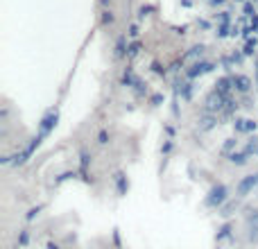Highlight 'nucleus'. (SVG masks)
<instances>
[{"label": "nucleus", "instance_id": "obj_5", "mask_svg": "<svg viewBox=\"0 0 258 249\" xmlns=\"http://www.w3.org/2000/svg\"><path fill=\"white\" fill-rule=\"evenodd\" d=\"M254 188H258V174H249V177H245L240 183H238V197H245L249 195Z\"/></svg>", "mask_w": 258, "mask_h": 249}, {"label": "nucleus", "instance_id": "obj_12", "mask_svg": "<svg viewBox=\"0 0 258 249\" xmlns=\"http://www.w3.org/2000/svg\"><path fill=\"white\" fill-rule=\"evenodd\" d=\"M141 48H143L141 41H132V43L127 45V59H134V57H136V54L141 52Z\"/></svg>", "mask_w": 258, "mask_h": 249}, {"label": "nucleus", "instance_id": "obj_1", "mask_svg": "<svg viewBox=\"0 0 258 249\" xmlns=\"http://www.w3.org/2000/svg\"><path fill=\"white\" fill-rule=\"evenodd\" d=\"M227 100H229V95L220 93V91H213V93L206 95L204 109L211 113H220V111H224V107H227Z\"/></svg>", "mask_w": 258, "mask_h": 249}, {"label": "nucleus", "instance_id": "obj_19", "mask_svg": "<svg viewBox=\"0 0 258 249\" xmlns=\"http://www.w3.org/2000/svg\"><path fill=\"white\" fill-rule=\"evenodd\" d=\"M254 152H256V143H247L245 154H254Z\"/></svg>", "mask_w": 258, "mask_h": 249}, {"label": "nucleus", "instance_id": "obj_22", "mask_svg": "<svg viewBox=\"0 0 258 249\" xmlns=\"http://www.w3.org/2000/svg\"><path fill=\"white\" fill-rule=\"evenodd\" d=\"M251 27H254V32H258V16H251Z\"/></svg>", "mask_w": 258, "mask_h": 249}, {"label": "nucleus", "instance_id": "obj_6", "mask_svg": "<svg viewBox=\"0 0 258 249\" xmlns=\"http://www.w3.org/2000/svg\"><path fill=\"white\" fill-rule=\"evenodd\" d=\"M204 54V45H195V48H190L186 54H183L179 61H181V66L183 64H195V61H200V57Z\"/></svg>", "mask_w": 258, "mask_h": 249}, {"label": "nucleus", "instance_id": "obj_24", "mask_svg": "<svg viewBox=\"0 0 258 249\" xmlns=\"http://www.w3.org/2000/svg\"><path fill=\"white\" fill-rule=\"evenodd\" d=\"M129 34H132V36H136V34H138V27H136V25H132V30H129Z\"/></svg>", "mask_w": 258, "mask_h": 249}, {"label": "nucleus", "instance_id": "obj_8", "mask_svg": "<svg viewBox=\"0 0 258 249\" xmlns=\"http://www.w3.org/2000/svg\"><path fill=\"white\" fill-rule=\"evenodd\" d=\"M231 80H233V89L240 91V93H247V91L251 89V80L247 75H236V77H231Z\"/></svg>", "mask_w": 258, "mask_h": 249}, {"label": "nucleus", "instance_id": "obj_13", "mask_svg": "<svg viewBox=\"0 0 258 249\" xmlns=\"http://www.w3.org/2000/svg\"><path fill=\"white\" fill-rule=\"evenodd\" d=\"M122 84H125V86H132V89H134V86H136V84H138V77H136V75H134V73H132V71H127V73H125V75H122Z\"/></svg>", "mask_w": 258, "mask_h": 249}, {"label": "nucleus", "instance_id": "obj_17", "mask_svg": "<svg viewBox=\"0 0 258 249\" xmlns=\"http://www.w3.org/2000/svg\"><path fill=\"white\" fill-rule=\"evenodd\" d=\"M247 156H249V154H229V159L236 161V163H245Z\"/></svg>", "mask_w": 258, "mask_h": 249}, {"label": "nucleus", "instance_id": "obj_16", "mask_svg": "<svg viewBox=\"0 0 258 249\" xmlns=\"http://www.w3.org/2000/svg\"><path fill=\"white\" fill-rule=\"evenodd\" d=\"M116 177H118V191H120V195H125L127 193V181L122 179V174H116Z\"/></svg>", "mask_w": 258, "mask_h": 249}, {"label": "nucleus", "instance_id": "obj_9", "mask_svg": "<svg viewBox=\"0 0 258 249\" xmlns=\"http://www.w3.org/2000/svg\"><path fill=\"white\" fill-rule=\"evenodd\" d=\"M231 89H233V80H231V77H220V80L215 82V91H220V93H224V95L231 93Z\"/></svg>", "mask_w": 258, "mask_h": 249}, {"label": "nucleus", "instance_id": "obj_14", "mask_svg": "<svg viewBox=\"0 0 258 249\" xmlns=\"http://www.w3.org/2000/svg\"><path fill=\"white\" fill-rule=\"evenodd\" d=\"M100 21H102V25H113V14L109 12V9H104V12H102V18H100Z\"/></svg>", "mask_w": 258, "mask_h": 249}, {"label": "nucleus", "instance_id": "obj_23", "mask_svg": "<svg viewBox=\"0 0 258 249\" xmlns=\"http://www.w3.org/2000/svg\"><path fill=\"white\" fill-rule=\"evenodd\" d=\"M109 5H111V0H100V7L102 9H109Z\"/></svg>", "mask_w": 258, "mask_h": 249}, {"label": "nucleus", "instance_id": "obj_26", "mask_svg": "<svg viewBox=\"0 0 258 249\" xmlns=\"http://www.w3.org/2000/svg\"><path fill=\"white\" fill-rule=\"evenodd\" d=\"M181 5L183 7H190V0H181Z\"/></svg>", "mask_w": 258, "mask_h": 249}, {"label": "nucleus", "instance_id": "obj_11", "mask_svg": "<svg viewBox=\"0 0 258 249\" xmlns=\"http://www.w3.org/2000/svg\"><path fill=\"white\" fill-rule=\"evenodd\" d=\"M127 39L125 36H120V39L116 41V50H113V57L116 59H122V57H127Z\"/></svg>", "mask_w": 258, "mask_h": 249}, {"label": "nucleus", "instance_id": "obj_10", "mask_svg": "<svg viewBox=\"0 0 258 249\" xmlns=\"http://www.w3.org/2000/svg\"><path fill=\"white\" fill-rule=\"evenodd\" d=\"M215 125H218V116H211V111L206 113V116L200 118V129L202 132H209V129L215 127Z\"/></svg>", "mask_w": 258, "mask_h": 249}, {"label": "nucleus", "instance_id": "obj_7", "mask_svg": "<svg viewBox=\"0 0 258 249\" xmlns=\"http://www.w3.org/2000/svg\"><path fill=\"white\" fill-rule=\"evenodd\" d=\"M233 129H236V134H251V132H256V122L245 120V118H238V120L233 122Z\"/></svg>", "mask_w": 258, "mask_h": 249}, {"label": "nucleus", "instance_id": "obj_4", "mask_svg": "<svg viewBox=\"0 0 258 249\" xmlns=\"http://www.w3.org/2000/svg\"><path fill=\"white\" fill-rule=\"evenodd\" d=\"M215 68V64L213 61H206V59H200V61H195V64H190V68H188V80H195V77H200V75H206V73H211Z\"/></svg>", "mask_w": 258, "mask_h": 249}, {"label": "nucleus", "instance_id": "obj_18", "mask_svg": "<svg viewBox=\"0 0 258 249\" xmlns=\"http://www.w3.org/2000/svg\"><path fill=\"white\" fill-rule=\"evenodd\" d=\"M245 14H247V16H256V9H254V3H245Z\"/></svg>", "mask_w": 258, "mask_h": 249}, {"label": "nucleus", "instance_id": "obj_25", "mask_svg": "<svg viewBox=\"0 0 258 249\" xmlns=\"http://www.w3.org/2000/svg\"><path fill=\"white\" fill-rule=\"evenodd\" d=\"M21 245H27V233H21Z\"/></svg>", "mask_w": 258, "mask_h": 249}, {"label": "nucleus", "instance_id": "obj_2", "mask_svg": "<svg viewBox=\"0 0 258 249\" xmlns=\"http://www.w3.org/2000/svg\"><path fill=\"white\" fill-rule=\"evenodd\" d=\"M227 195H229V188H227V186H222V183H218V186H213V188L209 191V195H206L204 204L209 206V209L222 206V202L227 200Z\"/></svg>", "mask_w": 258, "mask_h": 249}, {"label": "nucleus", "instance_id": "obj_21", "mask_svg": "<svg viewBox=\"0 0 258 249\" xmlns=\"http://www.w3.org/2000/svg\"><path fill=\"white\" fill-rule=\"evenodd\" d=\"M98 141H100V143H102V145H104V143H107V141H109V132H100Z\"/></svg>", "mask_w": 258, "mask_h": 249}, {"label": "nucleus", "instance_id": "obj_15", "mask_svg": "<svg viewBox=\"0 0 258 249\" xmlns=\"http://www.w3.org/2000/svg\"><path fill=\"white\" fill-rule=\"evenodd\" d=\"M256 43H258L256 36H254V39H249V41H247V45H245V50H242V52H245V54H251V52H254V48H256Z\"/></svg>", "mask_w": 258, "mask_h": 249}, {"label": "nucleus", "instance_id": "obj_20", "mask_svg": "<svg viewBox=\"0 0 258 249\" xmlns=\"http://www.w3.org/2000/svg\"><path fill=\"white\" fill-rule=\"evenodd\" d=\"M233 145H236V141H233V138H231V141H227V143H224V154H227V156H229V150H231Z\"/></svg>", "mask_w": 258, "mask_h": 249}, {"label": "nucleus", "instance_id": "obj_3", "mask_svg": "<svg viewBox=\"0 0 258 249\" xmlns=\"http://www.w3.org/2000/svg\"><path fill=\"white\" fill-rule=\"evenodd\" d=\"M57 122H59V111H57V109H50V111H45V116L41 118V122H39V136L45 138L54 127H57Z\"/></svg>", "mask_w": 258, "mask_h": 249}]
</instances>
